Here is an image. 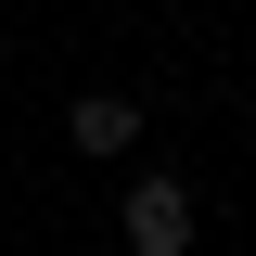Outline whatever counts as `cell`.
I'll list each match as a JSON object with an SVG mask.
<instances>
[{"mask_svg":"<svg viewBox=\"0 0 256 256\" xmlns=\"http://www.w3.org/2000/svg\"><path fill=\"white\" fill-rule=\"evenodd\" d=\"M116 244L128 256H192V180H166V166H141L116 205Z\"/></svg>","mask_w":256,"mask_h":256,"instance_id":"obj_1","label":"cell"},{"mask_svg":"<svg viewBox=\"0 0 256 256\" xmlns=\"http://www.w3.org/2000/svg\"><path fill=\"white\" fill-rule=\"evenodd\" d=\"M64 141H77L90 166H128V154H141V102H128V90H77V102H64Z\"/></svg>","mask_w":256,"mask_h":256,"instance_id":"obj_2","label":"cell"}]
</instances>
